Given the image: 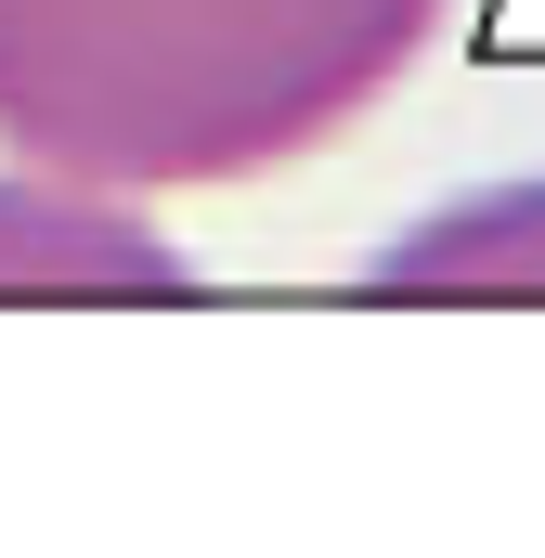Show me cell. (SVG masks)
<instances>
[{"label":"cell","instance_id":"cell-1","mask_svg":"<svg viewBox=\"0 0 545 558\" xmlns=\"http://www.w3.org/2000/svg\"><path fill=\"white\" fill-rule=\"evenodd\" d=\"M455 0H0V156L182 195L338 143Z\"/></svg>","mask_w":545,"mask_h":558},{"label":"cell","instance_id":"cell-2","mask_svg":"<svg viewBox=\"0 0 545 558\" xmlns=\"http://www.w3.org/2000/svg\"><path fill=\"white\" fill-rule=\"evenodd\" d=\"M169 234L65 169H0V299H182Z\"/></svg>","mask_w":545,"mask_h":558},{"label":"cell","instance_id":"cell-3","mask_svg":"<svg viewBox=\"0 0 545 558\" xmlns=\"http://www.w3.org/2000/svg\"><path fill=\"white\" fill-rule=\"evenodd\" d=\"M377 299H545V182H494L377 247Z\"/></svg>","mask_w":545,"mask_h":558}]
</instances>
